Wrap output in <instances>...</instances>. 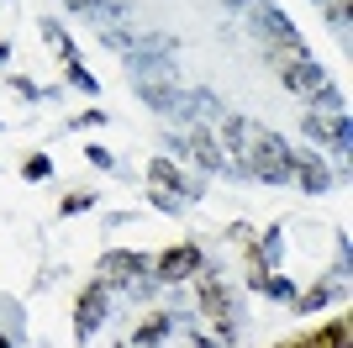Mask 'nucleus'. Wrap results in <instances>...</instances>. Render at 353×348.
Here are the masks:
<instances>
[{
	"instance_id": "obj_14",
	"label": "nucleus",
	"mask_w": 353,
	"mask_h": 348,
	"mask_svg": "<svg viewBox=\"0 0 353 348\" xmlns=\"http://www.w3.org/2000/svg\"><path fill=\"white\" fill-rule=\"evenodd\" d=\"M137 101H143L148 111H159V116H174L179 111V85L174 79H143V85H137Z\"/></svg>"
},
{
	"instance_id": "obj_32",
	"label": "nucleus",
	"mask_w": 353,
	"mask_h": 348,
	"mask_svg": "<svg viewBox=\"0 0 353 348\" xmlns=\"http://www.w3.org/2000/svg\"><path fill=\"white\" fill-rule=\"evenodd\" d=\"M6 58H11V43H6V37H0V64H6Z\"/></svg>"
},
{
	"instance_id": "obj_16",
	"label": "nucleus",
	"mask_w": 353,
	"mask_h": 348,
	"mask_svg": "<svg viewBox=\"0 0 353 348\" xmlns=\"http://www.w3.org/2000/svg\"><path fill=\"white\" fill-rule=\"evenodd\" d=\"M248 290H259V296H269V301H285V306H295V280L290 275H280V269H264V275H248Z\"/></svg>"
},
{
	"instance_id": "obj_23",
	"label": "nucleus",
	"mask_w": 353,
	"mask_h": 348,
	"mask_svg": "<svg viewBox=\"0 0 353 348\" xmlns=\"http://www.w3.org/2000/svg\"><path fill=\"white\" fill-rule=\"evenodd\" d=\"M148 201H153V211H163V217H179V211H185V201H179V195H169V190H148Z\"/></svg>"
},
{
	"instance_id": "obj_8",
	"label": "nucleus",
	"mask_w": 353,
	"mask_h": 348,
	"mask_svg": "<svg viewBox=\"0 0 353 348\" xmlns=\"http://www.w3.org/2000/svg\"><path fill=\"white\" fill-rule=\"evenodd\" d=\"M148 180H153L159 190H169V195H179L185 206L206 195V180H201V174H185L179 164H169V159H163V153H159L153 164H148Z\"/></svg>"
},
{
	"instance_id": "obj_6",
	"label": "nucleus",
	"mask_w": 353,
	"mask_h": 348,
	"mask_svg": "<svg viewBox=\"0 0 353 348\" xmlns=\"http://www.w3.org/2000/svg\"><path fill=\"white\" fill-rule=\"evenodd\" d=\"M301 132H306L311 143H322V148H332V153H338V159H348V132H353L348 111H338V116H327V111H311V106H306V116H301Z\"/></svg>"
},
{
	"instance_id": "obj_15",
	"label": "nucleus",
	"mask_w": 353,
	"mask_h": 348,
	"mask_svg": "<svg viewBox=\"0 0 353 348\" xmlns=\"http://www.w3.org/2000/svg\"><path fill=\"white\" fill-rule=\"evenodd\" d=\"M74 16H90V21H101V27H117L127 21V0H63Z\"/></svg>"
},
{
	"instance_id": "obj_22",
	"label": "nucleus",
	"mask_w": 353,
	"mask_h": 348,
	"mask_svg": "<svg viewBox=\"0 0 353 348\" xmlns=\"http://www.w3.org/2000/svg\"><path fill=\"white\" fill-rule=\"evenodd\" d=\"M21 180H32V185H43V180H53V159H48V153H32V159L21 164Z\"/></svg>"
},
{
	"instance_id": "obj_21",
	"label": "nucleus",
	"mask_w": 353,
	"mask_h": 348,
	"mask_svg": "<svg viewBox=\"0 0 353 348\" xmlns=\"http://www.w3.org/2000/svg\"><path fill=\"white\" fill-rule=\"evenodd\" d=\"M63 79H69V85L79 90V95H95V90H101V85H95V74H90L85 64H79V58H74V64H63Z\"/></svg>"
},
{
	"instance_id": "obj_28",
	"label": "nucleus",
	"mask_w": 353,
	"mask_h": 348,
	"mask_svg": "<svg viewBox=\"0 0 353 348\" xmlns=\"http://www.w3.org/2000/svg\"><path fill=\"white\" fill-rule=\"evenodd\" d=\"M105 122H111V116H105V111H85V116H79V122H74L69 132H79V127H105Z\"/></svg>"
},
{
	"instance_id": "obj_9",
	"label": "nucleus",
	"mask_w": 353,
	"mask_h": 348,
	"mask_svg": "<svg viewBox=\"0 0 353 348\" xmlns=\"http://www.w3.org/2000/svg\"><path fill=\"white\" fill-rule=\"evenodd\" d=\"M221 101L216 95H211V90H190V95H185V90H179V111H174V122L179 127H206V122H221Z\"/></svg>"
},
{
	"instance_id": "obj_29",
	"label": "nucleus",
	"mask_w": 353,
	"mask_h": 348,
	"mask_svg": "<svg viewBox=\"0 0 353 348\" xmlns=\"http://www.w3.org/2000/svg\"><path fill=\"white\" fill-rule=\"evenodd\" d=\"M190 348H227L221 338H206V333H190Z\"/></svg>"
},
{
	"instance_id": "obj_27",
	"label": "nucleus",
	"mask_w": 353,
	"mask_h": 348,
	"mask_svg": "<svg viewBox=\"0 0 353 348\" xmlns=\"http://www.w3.org/2000/svg\"><path fill=\"white\" fill-rule=\"evenodd\" d=\"M85 159L95 164V169H117V159H111V153H105V148H85Z\"/></svg>"
},
{
	"instance_id": "obj_5",
	"label": "nucleus",
	"mask_w": 353,
	"mask_h": 348,
	"mask_svg": "<svg viewBox=\"0 0 353 348\" xmlns=\"http://www.w3.org/2000/svg\"><path fill=\"white\" fill-rule=\"evenodd\" d=\"M153 280L159 285H179V280H195L201 269H206V253L195 243H174V248H163V253H153Z\"/></svg>"
},
{
	"instance_id": "obj_19",
	"label": "nucleus",
	"mask_w": 353,
	"mask_h": 348,
	"mask_svg": "<svg viewBox=\"0 0 353 348\" xmlns=\"http://www.w3.org/2000/svg\"><path fill=\"white\" fill-rule=\"evenodd\" d=\"M37 32H43L48 43H53V53H59V64H74V58H79V53H74V37H69V32L59 27V21H53V16H43V21H37Z\"/></svg>"
},
{
	"instance_id": "obj_1",
	"label": "nucleus",
	"mask_w": 353,
	"mask_h": 348,
	"mask_svg": "<svg viewBox=\"0 0 353 348\" xmlns=\"http://www.w3.org/2000/svg\"><path fill=\"white\" fill-rule=\"evenodd\" d=\"M248 37L259 43V53L274 64V69H285V64H295V58H311L306 37H301V27H295L290 16L274 6V0H259V6H248Z\"/></svg>"
},
{
	"instance_id": "obj_24",
	"label": "nucleus",
	"mask_w": 353,
	"mask_h": 348,
	"mask_svg": "<svg viewBox=\"0 0 353 348\" xmlns=\"http://www.w3.org/2000/svg\"><path fill=\"white\" fill-rule=\"evenodd\" d=\"M90 206H95V195H90V190H69V195L59 201V211H63V217H79V211H90Z\"/></svg>"
},
{
	"instance_id": "obj_25",
	"label": "nucleus",
	"mask_w": 353,
	"mask_h": 348,
	"mask_svg": "<svg viewBox=\"0 0 353 348\" xmlns=\"http://www.w3.org/2000/svg\"><path fill=\"white\" fill-rule=\"evenodd\" d=\"M327 21L338 27V37L348 43V0H327Z\"/></svg>"
},
{
	"instance_id": "obj_12",
	"label": "nucleus",
	"mask_w": 353,
	"mask_h": 348,
	"mask_svg": "<svg viewBox=\"0 0 353 348\" xmlns=\"http://www.w3.org/2000/svg\"><path fill=\"white\" fill-rule=\"evenodd\" d=\"M280 79H285L290 95H306V101H311V90L327 85V69L316 64V58H295V64H285V69H280Z\"/></svg>"
},
{
	"instance_id": "obj_10",
	"label": "nucleus",
	"mask_w": 353,
	"mask_h": 348,
	"mask_svg": "<svg viewBox=\"0 0 353 348\" xmlns=\"http://www.w3.org/2000/svg\"><path fill=\"white\" fill-rule=\"evenodd\" d=\"M290 164H295V185L306 190V195H327V190H332L327 159H316V153H306V148H290Z\"/></svg>"
},
{
	"instance_id": "obj_31",
	"label": "nucleus",
	"mask_w": 353,
	"mask_h": 348,
	"mask_svg": "<svg viewBox=\"0 0 353 348\" xmlns=\"http://www.w3.org/2000/svg\"><path fill=\"white\" fill-rule=\"evenodd\" d=\"M0 348H16V338L6 333V322H0Z\"/></svg>"
},
{
	"instance_id": "obj_17",
	"label": "nucleus",
	"mask_w": 353,
	"mask_h": 348,
	"mask_svg": "<svg viewBox=\"0 0 353 348\" xmlns=\"http://www.w3.org/2000/svg\"><path fill=\"white\" fill-rule=\"evenodd\" d=\"M169 333H174V317H169V311H148V317L137 322V333H132V348H163Z\"/></svg>"
},
{
	"instance_id": "obj_3",
	"label": "nucleus",
	"mask_w": 353,
	"mask_h": 348,
	"mask_svg": "<svg viewBox=\"0 0 353 348\" xmlns=\"http://www.w3.org/2000/svg\"><path fill=\"white\" fill-rule=\"evenodd\" d=\"M148 253H137V248H111V253H105L101 259V285H111V296H117V290H132V296H148V290L159 285V280H153V269H148Z\"/></svg>"
},
{
	"instance_id": "obj_4",
	"label": "nucleus",
	"mask_w": 353,
	"mask_h": 348,
	"mask_svg": "<svg viewBox=\"0 0 353 348\" xmlns=\"http://www.w3.org/2000/svg\"><path fill=\"white\" fill-rule=\"evenodd\" d=\"M195 306H201L206 327H216L221 343H237V338H243V311H237V296L221 285L216 275L201 280V296H195Z\"/></svg>"
},
{
	"instance_id": "obj_13",
	"label": "nucleus",
	"mask_w": 353,
	"mask_h": 348,
	"mask_svg": "<svg viewBox=\"0 0 353 348\" xmlns=\"http://www.w3.org/2000/svg\"><path fill=\"white\" fill-rule=\"evenodd\" d=\"M216 148H221V159L232 164V169H243V153H248V122H243V116H221Z\"/></svg>"
},
{
	"instance_id": "obj_30",
	"label": "nucleus",
	"mask_w": 353,
	"mask_h": 348,
	"mask_svg": "<svg viewBox=\"0 0 353 348\" xmlns=\"http://www.w3.org/2000/svg\"><path fill=\"white\" fill-rule=\"evenodd\" d=\"M227 11H248V6H259V0H221Z\"/></svg>"
},
{
	"instance_id": "obj_7",
	"label": "nucleus",
	"mask_w": 353,
	"mask_h": 348,
	"mask_svg": "<svg viewBox=\"0 0 353 348\" xmlns=\"http://www.w3.org/2000/svg\"><path fill=\"white\" fill-rule=\"evenodd\" d=\"M111 301H117V296H111V285H101V280H90V285L79 290V301H74V338H79V343L111 317Z\"/></svg>"
},
{
	"instance_id": "obj_20",
	"label": "nucleus",
	"mask_w": 353,
	"mask_h": 348,
	"mask_svg": "<svg viewBox=\"0 0 353 348\" xmlns=\"http://www.w3.org/2000/svg\"><path fill=\"white\" fill-rule=\"evenodd\" d=\"M311 111H327V116H338V111H348V101H343V90L327 79L322 90H311Z\"/></svg>"
},
{
	"instance_id": "obj_2",
	"label": "nucleus",
	"mask_w": 353,
	"mask_h": 348,
	"mask_svg": "<svg viewBox=\"0 0 353 348\" xmlns=\"http://www.w3.org/2000/svg\"><path fill=\"white\" fill-rule=\"evenodd\" d=\"M243 174L264 180V185H290L295 164H290V143L269 127H253L248 122V153H243Z\"/></svg>"
},
{
	"instance_id": "obj_33",
	"label": "nucleus",
	"mask_w": 353,
	"mask_h": 348,
	"mask_svg": "<svg viewBox=\"0 0 353 348\" xmlns=\"http://www.w3.org/2000/svg\"><path fill=\"white\" fill-rule=\"evenodd\" d=\"M274 348H301V343H274Z\"/></svg>"
},
{
	"instance_id": "obj_26",
	"label": "nucleus",
	"mask_w": 353,
	"mask_h": 348,
	"mask_svg": "<svg viewBox=\"0 0 353 348\" xmlns=\"http://www.w3.org/2000/svg\"><path fill=\"white\" fill-rule=\"evenodd\" d=\"M11 90L21 95V101H48V95H53V90H37V85L27 79V74H11Z\"/></svg>"
},
{
	"instance_id": "obj_18",
	"label": "nucleus",
	"mask_w": 353,
	"mask_h": 348,
	"mask_svg": "<svg viewBox=\"0 0 353 348\" xmlns=\"http://www.w3.org/2000/svg\"><path fill=\"white\" fill-rule=\"evenodd\" d=\"M348 311H338V317L327 322V327H316L311 338H301V348H348Z\"/></svg>"
},
{
	"instance_id": "obj_11",
	"label": "nucleus",
	"mask_w": 353,
	"mask_h": 348,
	"mask_svg": "<svg viewBox=\"0 0 353 348\" xmlns=\"http://www.w3.org/2000/svg\"><path fill=\"white\" fill-rule=\"evenodd\" d=\"M343 285H348V259H338L332 275H322L311 290H301V296H295V311H322V306H332V296H343Z\"/></svg>"
}]
</instances>
